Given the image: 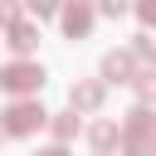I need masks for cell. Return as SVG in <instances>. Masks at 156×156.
<instances>
[{
	"label": "cell",
	"mask_w": 156,
	"mask_h": 156,
	"mask_svg": "<svg viewBox=\"0 0 156 156\" xmlns=\"http://www.w3.org/2000/svg\"><path fill=\"white\" fill-rule=\"evenodd\" d=\"M88 29H93V10H88L83 0H73V5L63 10V34L78 39V34H88Z\"/></svg>",
	"instance_id": "cell-3"
},
{
	"label": "cell",
	"mask_w": 156,
	"mask_h": 156,
	"mask_svg": "<svg viewBox=\"0 0 156 156\" xmlns=\"http://www.w3.org/2000/svg\"><path fill=\"white\" fill-rule=\"evenodd\" d=\"M54 132H58V136H73V132H78V117H73V112H63V117L54 122Z\"/></svg>",
	"instance_id": "cell-8"
},
{
	"label": "cell",
	"mask_w": 156,
	"mask_h": 156,
	"mask_svg": "<svg viewBox=\"0 0 156 156\" xmlns=\"http://www.w3.org/2000/svg\"><path fill=\"white\" fill-rule=\"evenodd\" d=\"M136 10H141V20H146V24H151V20H156V0H141V5H136Z\"/></svg>",
	"instance_id": "cell-13"
},
{
	"label": "cell",
	"mask_w": 156,
	"mask_h": 156,
	"mask_svg": "<svg viewBox=\"0 0 156 156\" xmlns=\"http://www.w3.org/2000/svg\"><path fill=\"white\" fill-rule=\"evenodd\" d=\"M127 10V0H102V15H122Z\"/></svg>",
	"instance_id": "cell-12"
},
{
	"label": "cell",
	"mask_w": 156,
	"mask_h": 156,
	"mask_svg": "<svg viewBox=\"0 0 156 156\" xmlns=\"http://www.w3.org/2000/svg\"><path fill=\"white\" fill-rule=\"evenodd\" d=\"M15 15H20V10H15V0H0V24H10Z\"/></svg>",
	"instance_id": "cell-11"
},
{
	"label": "cell",
	"mask_w": 156,
	"mask_h": 156,
	"mask_svg": "<svg viewBox=\"0 0 156 156\" xmlns=\"http://www.w3.org/2000/svg\"><path fill=\"white\" fill-rule=\"evenodd\" d=\"M98 102H102V83H73V107L93 112Z\"/></svg>",
	"instance_id": "cell-5"
},
{
	"label": "cell",
	"mask_w": 156,
	"mask_h": 156,
	"mask_svg": "<svg viewBox=\"0 0 156 156\" xmlns=\"http://www.w3.org/2000/svg\"><path fill=\"white\" fill-rule=\"evenodd\" d=\"M39 156H68V151H63V146H49V151H39Z\"/></svg>",
	"instance_id": "cell-14"
},
{
	"label": "cell",
	"mask_w": 156,
	"mask_h": 156,
	"mask_svg": "<svg viewBox=\"0 0 156 156\" xmlns=\"http://www.w3.org/2000/svg\"><path fill=\"white\" fill-rule=\"evenodd\" d=\"M5 44H10V49H15V54H29V49H34V24H15V29H10V39H5Z\"/></svg>",
	"instance_id": "cell-6"
},
{
	"label": "cell",
	"mask_w": 156,
	"mask_h": 156,
	"mask_svg": "<svg viewBox=\"0 0 156 156\" xmlns=\"http://www.w3.org/2000/svg\"><path fill=\"white\" fill-rule=\"evenodd\" d=\"M102 78L107 83H127L132 78V54H107L102 58Z\"/></svg>",
	"instance_id": "cell-4"
},
{
	"label": "cell",
	"mask_w": 156,
	"mask_h": 156,
	"mask_svg": "<svg viewBox=\"0 0 156 156\" xmlns=\"http://www.w3.org/2000/svg\"><path fill=\"white\" fill-rule=\"evenodd\" d=\"M29 10H34V15H54V10H58V0H29Z\"/></svg>",
	"instance_id": "cell-10"
},
{
	"label": "cell",
	"mask_w": 156,
	"mask_h": 156,
	"mask_svg": "<svg viewBox=\"0 0 156 156\" xmlns=\"http://www.w3.org/2000/svg\"><path fill=\"white\" fill-rule=\"evenodd\" d=\"M0 83H5L10 93H34V88L44 83V68L29 63V58H20V63H10V68L0 73Z\"/></svg>",
	"instance_id": "cell-2"
},
{
	"label": "cell",
	"mask_w": 156,
	"mask_h": 156,
	"mask_svg": "<svg viewBox=\"0 0 156 156\" xmlns=\"http://www.w3.org/2000/svg\"><path fill=\"white\" fill-rule=\"evenodd\" d=\"M93 141H98V146H112V141H117V127H112V122H98V127H93Z\"/></svg>",
	"instance_id": "cell-7"
},
{
	"label": "cell",
	"mask_w": 156,
	"mask_h": 156,
	"mask_svg": "<svg viewBox=\"0 0 156 156\" xmlns=\"http://www.w3.org/2000/svg\"><path fill=\"white\" fill-rule=\"evenodd\" d=\"M136 88H141V98H146V102H151V98H156V68H146V73H141V83H136Z\"/></svg>",
	"instance_id": "cell-9"
},
{
	"label": "cell",
	"mask_w": 156,
	"mask_h": 156,
	"mask_svg": "<svg viewBox=\"0 0 156 156\" xmlns=\"http://www.w3.org/2000/svg\"><path fill=\"white\" fill-rule=\"evenodd\" d=\"M34 127H44V107H39V102L24 98V102H15V107L5 112V132H10V136H29Z\"/></svg>",
	"instance_id": "cell-1"
}]
</instances>
